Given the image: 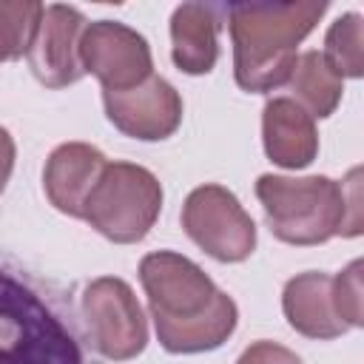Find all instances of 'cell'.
<instances>
[{
    "mask_svg": "<svg viewBox=\"0 0 364 364\" xmlns=\"http://www.w3.org/2000/svg\"><path fill=\"white\" fill-rule=\"evenodd\" d=\"M139 284L156 338L171 355L219 350L239 324L236 301L213 279L176 250H154L139 262Z\"/></svg>",
    "mask_w": 364,
    "mask_h": 364,
    "instance_id": "cell-1",
    "label": "cell"
},
{
    "mask_svg": "<svg viewBox=\"0 0 364 364\" xmlns=\"http://www.w3.org/2000/svg\"><path fill=\"white\" fill-rule=\"evenodd\" d=\"M0 327V364H100L71 290L11 259L3 264Z\"/></svg>",
    "mask_w": 364,
    "mask_h": 364,
    "instance_id": "cell-2",
    "label": "cell"
},
{
    "mask_svg": "<svg viewBox=\"0 0 364 364\" xmlns=\"http://www.w3.org/2000/svg\"><path fill=\"white\" fill-rule=\"evenodd\" d=\"M327 3H230L233 80L247 94H270L287 85L299 43L324 17Z\"/></svg>",
    "mask_w": 364,
    "mask_h": 364,
    "instance_id": "cell-3",
    "label": "cell"
},
{
    "mask_svg": "<svg viewBox=\"0 0 364 364\" xmlns=\"http://www.w3.org/2000/svg\"><path fill=\"white\" fill-rule=\"evenodd\" d=\"M256 199L262 202L270 233L284 245H324L338 236L344 202L341 188L330 176H279L262 173L256 179Z\"/></svg>",
    "mask_w": 364,
    "mask_h": 364,
    "instance_id": "cell-4",
    "label": "cell"
},
{
    "mask_svg": "<svg viewBox=\"0 0 364 364\" xmlns=\"http://www.w3.org/2000/svg\"><path fill=\"white\" fill-rule=\"evenodd\" d=\"M162 199V185L148 168L134 162H108L88 199L85 222L114 245H136L156 225Z\"/></svg>",
    "mask_w": 364,
    "mask_h": 364,
    "instance_id": "cell-5",
    "label": "cell"
},
{
    "mask_svg": "<svg viewBox=\"0 0 364 364\" xmlns=\"http://www.w3.org/2000/svg\"><path fill=\"white\" fill-rule=\"evenodd\" d=\"M80 313L100 358L131 361L145 350L148 318L125 279L100 276L88 282L80 296Z\"/></svg>",
    "mask_w": 364,
    "mask_h": 364,
    "instance_id": "cell-6",
    "label": "cell"
},
{
    "mask_svg": "<svg viewBox=\"0 0 364 364\" xmlns=\"http://www.w3.org/2000/svg\"><path fill=\"white\" fill-rule=\"evenodd\" d=\"M179 219L188 239L216 262L236 264L256 250V222L225 185L208 182L193 188Z\"/></svg>",
    "mask_w": 364,
    "mask_h": 364,
    "instance_id": "cell-7",
    "label": "cell"
},
{
    "mask_svg": "<svg viewBox=\"0 0 364 364\" xmlns=\"http://www.w3.org/2000/svg\"><path fill=\"white\" fill-rule=\"evenodd\" d=\"M80 57L85 74H94L102 91H128L154 77V54L148 40L117 20L88 23Z\"/></svg>",
    "mask_w": 364,
    "mask_h": 364,
    "instance_id": "cell-8",
    "label": "cell"
},
{
    "mask_svg": "<svg viewBox=\"0 0 364 364\" xmlns=\"http://www.w3.org/2000/svg\"><path fill=\"white\" fill-rule=\"evenodd\" d=\"M102 105L108 122L139 142H162L173 136L185 111L179 91L159 74L128 91H102Z\"/></svg>",
    "mask_w": 364,
    "mask_h": 364,
    "instance_id": "cell-9",
    "label": "cell"
},
{
    "mask_svg": "<svg viewBox=\"0 0 364 364\" xmlns=\"http://www.w3.org/2000/svg\"><path fill=\"white\" fill-rule=\"evenodd\" d=\"M88 20L80 9L65 3L46 6L40 31L28 48V68L46 88H68L85 77L80 43Z\"/></svg>",
    "mask_w": 364,
    "mask_h": 364,
    "instance_id": "cell-10",
    "label": "cell"
},
{
    "mask_svg": "<svg viewBox=\"0 0 364 364\" xmlns=\"http://www.w3.org/2000/svg\"><path fill=\"white\" fill-rule=\"evenodd\" d=\"M108 159L100 148L88 142H63L57 145L43 168L46 199L71 219H85L88 199L100 185Z\"/></svg>",
    "mask_w": 364,
    "mask_h": 364,
    "instance_id": "cell-11",
    "label": "cell"
},
{
    "mask_svg": "<svg viewBox=\"0 0 364 364\" xmlns=\"http://www.w3.org/2000/svg\"><path fill=\"white\" fill-rule=\"evenodd\" d=\"M228 20L225 3H182L171 14V57L182 74H210L219 60V31Z\"/></svg>",
    "mask_w": 364,
    "mask_h": 364,
    "instance_id": "cell-12",
    "label": "cell"
},
{
    "mask_svg": "<svg viewBox=\"0 0 364 364\" xmlns=\"http://www.w3.org/2000/svg\"><path fill=\"white\" fill-rule=\"evenodd\" d=\"M282 313L287 324L304 338L333 341L350 330L336 310L333 276L321 270H307L287 279L282 290Z\"/></svg>",
    "mask_w": 364,
    "mask_h": 364,
    "instance_id": "cell-13",
    "label": "cell"
},
{
    "mask_svg": "<svg viewBox=\"0 0 364 364\" xmlns=\"http://www.w3.org/2000/svg\"><path fill=\"white\" fill-rule=\"evenodd\" d=\"M262 145L273 165L301 171L318 154V131L301 105L290 97H273L262 111Z\"/></svg>",
    "mask_w": 364,
    "mask_h": 364,
    "instance_id": "cell-14",
    "label": "cell"
},
{
    "mask_svg": "<svg viewBox=\"0 0 364 364\" xmlns=\"http://www.w3.org/2000/svg\"><path fill=\"white\" fill-rule=\"evenodd\" d=\"M287 94L301 105L313 119H327L336 114L344 97V80L333 71L321 51H304L296 60V68L287 80Z\"/></svg>",
    "mask_w": 364,
    "mask_h": 364,
    "instance_id": "cell-15",
    "label": "cell"
},
{
    "mask_svg": "<svg viewBox=\"0 0 364 364\" xmlns=\"http://www.w3.org/2000/svg\"><path fill=\"white\" fill-rule=\"evenodd\" d=\"M333 71L344 80H361L364 77V14L344 11L338 14L327 34H324V51Z\"/></svg>",
    "mask_w": 364,
    "mask_h": 364,
    "instance_id": "cell-16",
    "label": "cell"
},
{
    "mask_svg": "<svg viewBox=\"0 0 364 364\" xmlns=\"http://www.w3.org/2000/svg\"><path fill=\"white\" fill-rule=\"evenodd\" d=\"M3 11V23H6V48H3V60H20L23 54L28 57V48L40 31V23L46 17V6L37 0H6L0 6Z\"/></svg>",
    "mask_w": 364,
    "mask_h": 364,
    "instance_id": "cell-17",
    "label": "cell"
},
{
    "mask_svg": "<svg viewBox=\"0 0 364 364\" xmlns=\"http://www.w3.org/2000/svg\"><path fill=\"white\" fill-rule=\"evenodd\" d=\"M333 293L341 321L364 330V256L353 259L338 276H333Z\"/></svg>",
    "mask_w": 364,
    "mask_h": 364,
    "instance_id": "cell-18",
    "label": "cell"
},
{
    "mask_svg": "<svg viewBox=\"0 0 364 364\" xmlns=\"http://www.w3.org/2000/svg\"><path fill=\"white\" fill-rule=\"evenodd\" d=\"M338 188H341V202H344L338 236L344 239L364 236V165H353L341 176Z\"/></svg>",
    "mask_w": 364,
    "mask_h": 364,
    "instance_id": "cell-19",
    "label": "cell"
},
{
    "mask_svg": "<svg viewBox=\"0 0 364 364\" xmlns=\"http://www.w3.org/2000/svg\"><path fill=\"white\" fill-rule=\"evenodd\" d=\"M236 364H301V358L290 347L262 338V341H253L250 347H245V353L236 358Z\"/></svg>",
    "mask_w": 364,
    "mask_h": 364,
    "instance_id": "cell-20",
    "label": "cell"
}]
</instances>
